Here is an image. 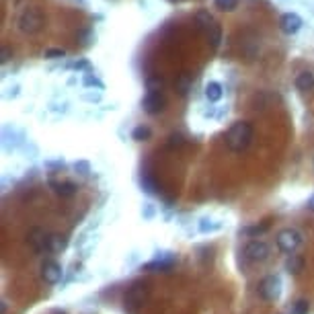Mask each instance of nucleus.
<instances>
[{"label": "nucleus", "mask_w": 314, "mask_h": 314, "mask_svg": "<svg viewBox=\"0 0 314 314\" xmlns=\"http://www.w3.org/2000/svg\"><path fill=\"white\" fill-rule=\"evenodd\" d=\"M64 56H66V49H62V47H49V49H45V58L47 60H60Z\"/></svg>", "instance_id": "393cba45"}, {"label": "nucleus", "mask_w": 314, "mask_h": 314, "mask_svg": "<svg viewBox=\"0 0 314 314\" xmlns=\"http://www.w3.org/2000/svg\"><path fill=\"white\" fill-rule=\"evenodd\" d=\"M294 84H296V88H298V90L308 92V90H312V88H314V74H312L310 70H302V72L296 76Z\"/></svg>", "instance_id": "f8f14e48"}, {"label": "nucleus", "mask_w": 314, "mask_h": 314, "mask_svg": "<svg viewBox=\"0 0 314 314\" xmlns=\"http://www.w3.org/2000/svg\"><path fill=\"white\" fill-rule=\"evenodd\" d=\"M163 86H165V82L159 76H148L146 78V88L148 90H163Z\"/></svg>", "instance_id": "b1692460"}, {"label": "nucleus", "mask_w": 314, "mask_h": 314, "mask_svg": "<svg viewBox=\"0 0 314 314\" xmlns=\"http://www.w3.org/2000/svg\"><path fill=\"white\" fill-rule=\"evenodd\" d=\"M238 7V0H214V9L220 13H232Z\"/></svg>", "instance_id": "6ab92c4d"}, {"label": "nucleus", "mask_w": 314, "mask_h": 314, "mask_svg": "<svg viewBox=\"0 0 314 314\" xmlns=\"http://www.w3.org/2000/svg\"><path fill=\"white\" fill-rule=\"evenodd\" d=\"M142 107L148 115H159L167 109V99L163 95V90H148L144 101H142Z\"/></svg>", "instance_id": "0eeeda50"}, {"label": "nucleus", "mask_w": 314, "mask_h": 314, "mask_svg": "<svg viewBox=\"0 0 314 314\" xmlns=\"http://www.w3.org/2000/svg\"><path fill=\"white\" fill-rule=\"evenodd\" d=\"M146 296H148V286L142 284V281L134 284V286L130 288V292L125 294V310H128L130 314H136V310L144 304Z\"/></svg>", "instance_id": "6e6552de"}, {"label": "nucleus", "mask_w": 314, "mask_h": 314, "mask_svg": "<svg viewBox=\"0 0 314 314\" xmlns=\"http://www.w3.org/2000/svg\"><path fill=\"white\" fill-rule=\"evenodd\" d=\"M45 234L39 230V228H35L33 232H31V242H33V246L37 248V250H45Z\"/></svg>", "instance_id": "412c9836"}, {"label": "nucleus", "mask_w": 314, "mask_h": 314, "mask_svg": "<svg viewBox=\"0 0 314 314\" xmlns=\"http://www.w3.org/2000/svg\"><path fill=\"white\" fill-rule=\"evenodd\" d=\"M13 60V47L11 45H3V49H0V62H3V64H9Z\"/></svg>", "instance_id": "bb28decb"}, {"label": "nucleus", "mask_w": 314, "mask_h": 314, "mask_svg": "<svg viewBox=\"0 0 314 314\" xmlns=\"http://www.w3.org/2000/svg\"><path fill=\"white\" fill-rule=\"evenodd\" d=\"M253 123L250 121H234L226 132V146L232 152H244L253 142Z\"/></svg>", "instance_id": "f257e3e1"}, {"label": "nucleus", "mask_w": 314, "mask_h": 314, "mask_svg": "<svg viewBox=\"0 0 314 314\" xmlns=\"http://www.w3.org/2000/svg\"><path fill=\"white\" fill-rule=\"evenodd\" d=\"M68 246V238L64 234H49L45 238V250L47 253H62Z\"/></svg>", "instance_id": "9b49d317"}, {"label": "nucleus", "mask_w": 314, "mask_h": 314, "mask_svg": "<svg viewBox=\"0 0 314 314\" xmlns=\"http://www.w3.org/2000/svg\"><path fill=\"white\" fill-rule=\"evenodd\" d=\"M308 310H310L308 300H298L294 304V308H292V314H308Z\"/></svg>", "instance_id": "a878e982"}, {"label": "nucleus", "mask_w": 314, "mask_h": 314, "mask_svg": "<svg viewBox=\"0 0 314 314\" xmlns=\"http://www.w3.org/2000/svg\"><path fill=\"white\" fill-rule=\"evenodd\" d=\"M275 242H277V248H279L281 253L292 255V253H296V250L300 248V244H302V234H300L296 228H284V230L277 232Z\"/></svg>", "instance_id": "20e7f679"}, {"label": "nucleus", "mask_w": 314, "mask_h": 314, "mask_svg": "<svg viewBox=\"0 0 314 314\" xmlns=\"http://www.w3.org/2000/svg\"><path fill=\"white\" fill-rule=\"evenodd\" d=\"M173 3H175V0H173Z\"/></svg>", "instance_id": "7c9ffc66"}, {"label": "nucleus", "mask_w": 314, "mask_h": 314, "mask_svg": "<svg viewBox=\"0 0 314 314\" xmlns=\"http://www.w3.org/2000/svg\"><path fill=\"white\" fill-rule=\"evenodd\" d=\"M271 255V248L265 240H250L244 246V257L250 261V263H263Z\"/></svg>", "instance_id": "423d86ee"}, {"label": "nucleus", "mask_w": 314, "mask_h": 314, "mask_svg": "<svg viewBox=\"0 0 314 314\" xmlns=\"http://www.w3.org/2000/svg\"><path fill=\"white\" fill-rule=\"evenodd\" d=\"M175 263H177V259L171 257L169 261H152V263L144 265L142 269H144V271H171Z\"/></svg>", "instance_id": "dca6fc26"}, {"label": "nucleus", "mask_w": 314, "mask_h": 314, "mask_svg": "<svg viewBox=\"0 0 314 314\" xmlns=\"http://www.w3.org/2000/svg\"><path fill=\"white\" fill-rule=\"evenodd\" d=\"M185 146V138H183V134H171L169 136V142H167V148L169 150H177V148H183Z\"/></svg>", "instance_id": "5701e85b"}, {"label": "nucleus", "mask_w": 314, "mask_h": 314, "mask_svg": "<svg viewBox=\"0 0 314 314\" xmlns=\"http://www.w3.org/2000/svg\"><path fill=\"white\" fill-rule=\"evenodd\" d=\"M74 169H76L80 175H84V177L90 175V165H88L86 161H76V163H74Z\"/></svg>", "instance_id": "cd10ccee"}, {"label": "nucleus", "mask_w": 314, "mask_h": 314, "mask_svg": "<svg viewBox=\"0 0 314 314\" xmlns=\"http://www.w3.org/2000/svg\"><path fill=\"white\" fill-rule=\"evenodd\" d=\"M132 138L136 140V142H148L150 138H152V130L148 128V125H138V128H134V132H132Z\"/></svg>", "instance_id": "a211bd4d"}, {"label": "nucleus", "mask_w": 314, "mask_h": 314, "mask_svg": "<svg viewBox=\"0 0 314 314\" xmlns=\"http://www.w3.org/2000/svg\"><path fill=\"white\" fill-rule=\"evenodd\" d=\"M51 187H54V191H56L58 195H62V197H72V195H76V191H78V187H76L74 183H70V181L51 183Z\"/></svg>", "instance_id": "f3484780"}, {"label": "nucleus", "mask_w": 314, "mask_h": 314, "mask_svg": "<svg viewBox=\"0 0 314 314\" xmlns=\"http://www.w3.org/2000/svg\"><path fill=\"white\" fill-rule=\"evenodd\" d=\"M269 230V222H263V224H257V226H248V228H244L242 232L244 234H248V236H253V238H257V236H261V234H265Z\"/></svg>", "instance_id": "4be33fe9"}, {"label": "nucleus", "mask_w": 314, "mask_h": 314, "mask_svg": "<svg viewBox=\"0 0 314 314\" xmlns=\"http://www.w3.org/2000/svg\"><path fill=\"white\" fill-rule=\"evenodd\" d=\"M259 294L265 302H275L281 296V277L279 275H267L259 284Z\"/></svg>", "instance_id": "39448f33"}, {"label": "nucleus", "mask_w": 314, "mask_h": 314, "mask_svg": "<svg viewBox=\"0 0 314 314\" xmlns=\"http://www.w3.org/2000/svg\"><path fill=\"white\" fill-rule=\"evenodd\" d=\"M286 271H288V273H292V275L302 273V271H304V257H302V255L292 253V255L288 257V261H286Z\"/></svg>", "instance_id": "ddd939ff"}, {"label": "nucleus", "mask_w": 314, "mask_h": 314, "mask_svg": "<svg viewBox=\"0 0 314 314\" xmlns=\"http://www.w3.org/2000/svg\"><path fill=\"white\" fill-rule=\"evenodd\" d=\"M84 84H86V86H99V88H103V82H101L99 78L90 76V74H86V76H84Z\"/></svg>", "instance_id": "c85d7f7f"}, {"label": "nucleus", "mask_w": 314, "mask_h": 314, "mask_svg": "<svg viewBox=\"0 0 314 314\" xmlns=\"http://www.w3.org/2000/svg\"><path fill=\"white\" fill-rule=\"evenodd\" d=\"M175 88L179 90V95H187L189 88H191V76L189 74H181L179 80L175 82Z\"/></svg>", "instance_id": "aec40b11"}, {"label": "nucleus", "mask_w": 314, "mask_h": 314, "mask_svg": "<svg viewBox=\"0 0 314 314\" xmlns=\"http://www.w3.org/2000/svg\"><path fill=\"white\" fill-rule=\"evenodd\" d=\"M195 21L205 31V37H207L209 47L218 49L220 47V41H222V27H220V23L212 15H209V11H205V9H201V11L195 13Z\"/></svg>", "instance_id": "7ed1b4c3"}, {"label": "nucleus", "mask_w": 314, "mask_h": 314, "mask_svg": "<svg viewBox=\"0 0 314 314\" xmlns=\"http://www.w3.org/2000/svg\"><path fill=\"white\" fill-rule=\"evenodd\" d=\"M273 95L271 92H267V90H259L255 97H253V107L259 111V109H265V107H269V105L273 103Z\"/></svg>", "instance_id": "2eb2a0df"}, {"label": "nucleus", "mask_w": 314, "mask_h": 314, "mask_svg": "<svg viewBox=\"0 0 314 314\" xmlns=\"http://www.w3.org/2000/svg\"><path fill=\"white\" fill-rule=\"evenodd\" d=\"M222 97H224V88H222L220 82L212 80V82L205 84V99H207L209 103H218Z\"/></svg>", "instance_id": "4468645a"}, {"label": "nucleus", "mask_w": 314, "mask_h": 314, "mask_svg": "<svg viewBox=\"0 0 314 314\" xmlns=\"http://www.w3.org/2000/svg\"><path fill=\"white\" fill-rule=\"evenodd\" d=\"M308 209H310V212H314V195L308 199Z\"/></svg>", "instance_id": "c756f323"}, {"label": "nucleus", "mask_w": 314, "mask_h": 314, "mask_svg": "<svg viewBox=\"0 0 314 314\" xmlns=\"http://www.w3.org/2000/svg\"><path fill=\"white\" fill-rule=\"evenodd\" d=\"M62 275H64V271H62V265L60 263H56V261H45V263L41 265V277L47 281V284H58V281H62Z\"/></svg>", "instance_id": "9d476101"}, {"label": "nucleus", "mask_w": 314, "mask_h": 314, "mask_svg": "<svg viewBox=\"0 0 314 314\" xmlns=\"http://www.w3.org/2000/svg\"><path fill=\"white\" fill-rule=\"evenodd\" d=\"M45 27V17L39 7H27L17 19V29L23 35H37Z\"/></svg>", "instance_id": "f03ea898"}, {"label": "nucleus", "mask_w": 314, "mask_h": 314, "mask_svg": "<svg viewBox=\"0 0 314 314\" xmlns=\"http://www.w3.org/2000/svg\"><path fill=\"white\" fill-rule=\"evenodd\" d=\"M302 17L298 15V13H286V15H281V19H279V29H281V33H286V35H296L300 29H302Z\"/></svg>", "instance_id": "1a4fd4ad"}]
</instances>
